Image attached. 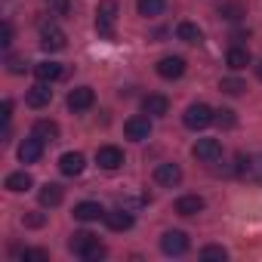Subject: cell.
Masks as SVG:
<instances>
[{"instance_id":"cell-7","label":"cell","mask_w":262,"mask_h":262,"mask_svg":"<svg viewBox=\"0 0 262 262\" xmlns=\"http://www.w3.org/2000/svg\"><path fill=\"white\" fill-rule=\"evenodd\" d=\"M158 74H161L164 80H179V77L185 74V59H182V56H164V59L158 62Z\"/></svg>"},{"instance_id":"cell-27","label":"cell","mask_w":262,"mask_h":262,"mask_svg":"<svg viewBox=\"0 0 262 262\" xmlns=\"http://www.w3.org/2000/svg\"><path fill=\"white\" fill-rule=\"evenodd\" d=\"M219 90H222V93H228V96H244V93H247V83H244L241 77H222Z\"/></svg>"},{"instance_id":"cell-36","label":"cell","mask_w":262,"mask_h":262,"mask_svg":"<svg viewBox=\"0 0 262 262\" xmlns=\"http://www.w3.org/2000/svg\"><path fill=\"white\" fill-rule=\"evenodd\" d=\"M256 77H259V80H262V62H259V65H256Z\"/></svg>"},{"instance_id":"cell-8","label":"cell","mask_w":262,"mask_h":262,"mask_svg":"<svg viewBox=\"0 0 262 262\" xmlns=\"http://www.w3.org/2000/svg\"><path fill=\"white\" fill-rule=\"evenodd\" d=\"M96 164L102 170H117V167H123V151L117 145H102L96 151Z\"/></svg>"},{"instance_id":"cell-13","label":"cell","mask_w":262,"mask_h":262,"mask_svg":"<svg viewBox=\"0 0 262 262\" xmlns=\"http://www.w3.org/2000/svg\"><path fill=\"white\" fill-rule=\"evenodd\" d=\"M50 99H53V90L40 80V83H34L28 93H25V102L31 105V108H47L50 105Z\"/></svg>"},{"instance_id":"cell-18","label":"cell","mask_w":262,"mask_h":262,"mask_svg":"<svg viewBox=\"0 0 262 262\" xmlns=\"http://www.w3.org/2000/svg\"><path fill=\"white\" fill-rule=\"evenodd\" d=\"M142 111H145V114H155V117H158V114H167V111H170V99L161 96V93H148V96L142 99Z\"/></svg>"},{"instance_id":"cell-17","label":"cell","mask_w":262,"mask_h":262,"mask_svg":"<svg viewBox=\"0 0 262 262\" xmlns=\"http://www.w3.org/2000/svg\"><path fill=\"white\" fill-rule=\"evenodd\" d=\"M105 225L111 231H129L133 228V216H129L126 210H108L105 213Z\"/></svg>"},{"instance_id":"cell-35","label":"cell","mask_w":262,"mask_h":262,"mask_svg":"<svg viewBox=\"0 0 262 262\" xmlns=\"http://www.w3.org/2000/svg\"><path fill=\"white\" fill-rule=\"evenodd\" d=\"M0 117H4V123H10V117H13V102L10 99L4 102V114H0Z\"/></svg>"},{"instance_id":"cell-21","label":"cell","mask_w":262,"mask_h":262,"mask_svg":"<svg viewBox=\"0 0 262 262\" xmlns=\"http://www.w3.org/2000/svg\"><path fill=\"white\" fill-rule=\"evenodd\" d=\"M201 210H204V198H198V194H185V198L176 201V213L179 216H198Z\"/></svg>"},{"instance_id":"cell-16","label":"cell","mask_w":262,"mask_h":262,"mask_svg":"<svg viewBox=\"0 0 262 262\" xmlns=\"http://www.w3.org/2000/svg\"><path fill=\"white\" fill-rule=\"evenodd\" d=\"M34 77H37V80H43V83H53V80H59V77H62V65H59V62H53V59H43V62H37V65H34Z\"/></svg>"},{"instance_id":"cell-34","label":"cell","mask_w":262,"mask_h":262,"mask_svg":"<svg viewBox=\"0 0 262 262\" xmlns=\"http://www.w3.org/2000/svg\"><path fill=\"white\" fill-rule=\"evenodd\" d=\"M0 43H4V47L13 43V25H10V22H4V37H0Z\"/></svg>"},{"instance_id":"cell-14","label":"cell","mask_w":262,"mask_h":262,"mask_svg":"<svg viewBox=\"0 0 262 262\" xmlns=\"http://www.w3.org/2000/svg\"><path fill=\"white\" fill-rule=\"evenodd\" d=\"M83 167H86V161H83V155H80V151H68V155H62V158H59V170H62L65 176H80V173H83Z\"/></svg>"},{"instance_id":"cell-15","label":"cell","mask_w":262,"mask_h":262,"mask_svg":"<svg viewBox=\"0 0 262 262\" xmlns=\"http://www.w3.org/2000/svg\"><path fill=\"white\" fill-rule=\"evenodd\" d=\"M105 213H108V210H102V204H96V201H83V204H77V207H74V219H80V222L105 219Z\"/></svg>"},{"instance_id":"cell-9","label":"cell","mask_w":262,"mask_h":262,"mask_svg":"<svg viewBox=\"0 0 262 262\" xmlns=\"http://www.w3.org/2000/svg\"><path fill=\"white\" fill-rule=\"evenodd\" d=\"M96 244H99V237H96V234H90V231H74V234H71V241H68V250H71L74 256L86 259V253H90Z\"/></svg>"},{"instance_id":"cell-26","label":"cell","mask_w":262,"mask_h":262,"mask_svg":"<svg viewBox=\"0 0 262 262\" xmlns=\"http://www.w3.org/2000/svg\"><path fill=\"white\" fill-rule=\"evenodd\" d=\"M164 7H167V0H136V10H139V16H145V19L161 16Z\"/></svg>"},{"instance_id":"cell-19","label":"cell","mask_w":262,"mask_h":262,"mask_svg":"<svg viewBox=\"0 0 262 262\" xmlns=\"http://www.w3.org/2000/svg\"><path fill=\"white\" fill-rule=\"evenodd\" d=\"M40 207H59L62 204V198H65V188L62 185H56V182H47L43 188H40Z\"/></svg>"},{"instance_id":"cell-10","label":"cell","mask_w":262,"mask_h":262,"mask_svg":"<svg viewBox=\"0 0 262 262\" xmlns=\"http://www.w3.org/2000/svg\"><path fill=\"white\" fill-rule=\"evenodd\" d=\"M155 182H158V185H167V188L179 185V182H182L179 164H158V167H155Z\"/></svg>"},{"instance_id":"cell-2","label":"cell","mask_w":262,"mask_h":262,"mask_svg":"<svg viewBox=\"0 0 262 262\" xmlns=\"http://www.w3.org/2000/svg\"><path fill=\"white\" fill-rule=\"evenodd\" d=\"M114 22H117V4H114V0H102L99 13H96V31H99V37L111 40L114 37Z\"/></svg>"},{"instance_id":"cell-3","label":"cell","mask_w":262,"mask_h":262,"mask_svg":"<svg viewBox=\"0 0 262 262\" xmlns=\"http://www.w3.org/2000/svg\"><path fill=\"white\" fill-rule=\"evenodd\" d=\"M191 155H194L198 161H204V164H213V161L222 158V142H219V139H198V142L191 145Z\"/></svg>"},{"instance_id":"cell-32","label":"cell","mask_w":262,"mask_h":262,"mask_svg":"<svg viewBox=\"0 0 262 262\" xmlns=\"http://www.w3.org/2000/svg\"><path fill=\"white\" fill-rule=\"evenodd\" d=\"M22 222H25L28 228H40V225L47 222V216H43V213H25V216H22Z\"/></svg>"},{"instance_id":"cell-30","label":"cell","mask_w":262,"mask_h":262,"mask_svg":"<svg viewBox=\"0 0 262 262\" xmlns=\"http://www.w3.org/2000/svg\"><path fill=\"white\" fill-rule=\"evenodd\" d=\"M216 123H219L222 129L234 126V111H231V108H222V111H216Z\"/></svg>"},{"instance_id":"cell-29","label":"cell","mask_w":262,"mask_h":262,"mask_svg":"<svg viewBox=\"0 0 262 262\" xmlns=\"http://www.w3.org/2000/svg\"><path fill=\"white\" fill-rule=\"evenodd\" d=\"M201 259H207V262H210V259L225 262V259H228V253H225V247H204V250H201Z\"/></svg>"},{"instance_id":"cell-23","label":"cell","mask_w":262,"mask_h":262,"mask_svg":"<svg viewBox=\"0 0 262 262\" xmlns=\"http://www.w3.org/2000/svg\"><path fill=\"white\" fill-rule=\"evenodd\" d=\"M31 133H34L37 139H43V142H56V139H59V123H56V120H37Z\"/></svg>"},{"instance_id":"cell-6","label":"cell","mask_w":262,"mask_h":262,"mask_svg":"<svg viewBox=\"0 0 262 262\" xmlns=\"http://www.w3.org/2000/svg\"><path fill=\"white\" fill-rule=\"evenodd\" d=\"M40 47H43L47 53H59V50L68 47V40H65V34H62L56 25H43V28H40Z\"/></svg>"},{"instance_id":"cell-31","label":"cell","mask_w":262,"mask_h":262,"mask_svg":"<svg viewBox=\"0 0 262 262\" xmlns=\"http://www.w3.org/2000/svg\"><path fill=\"white\" fill-rule=\"evenodd\" d=\"M47 4H50V10L56 16H68L71 13V0H47Z\"/></svg>"},{"instance_id":"cell-20","label":"cell","mask_w":262,"mask_h":262,"mask_svg":"<svg viewBox=\"0 0 262 262\" xmlns=\"http://www.w3.org/2000/svg\"><path fill=\"white\" fill-rule=\"evenodd\" d=\"M225 65H228L231 71L247 68V65H250V50H247V47H231V50L225 53Z\"/></svg>"},{"instance_id":"cell-5","label":"cell","mask_w":262,"mask_h":262,"mask_svg":"<svg viewBox=\"0 0 262 262\" xmlns=\"http://www.w3.org/2000/svg\"><path fill=\"white\" fill-rule=\"evenodd\" d=\"M161 250H164L167 256H182V253L188 250V234H185V231H164Z\"/></svg>"},{"instance_id":"cell-11","label":"cell","mask_w":262,"mask_h":262,"mask_svg":"<svg viewBox=\"0 0 262 262\" xmlns=\"http://www.w3.org/2000/svg\"><path fill=\"white\" fill-rule=\"evenodd\" d=\"M93 102H96V93L90 86H77V90L68 93V108L71 111H86V108H93Z\"/></svg>"},{"instance_id":"cell-4","label":"cell","mask_w":262,"mask_h":262,"mask_svg":"<svg viewBox=\"0 0 262 262\" xmlns=\"http://www.w3.org/2000/svg\"><path fill=\"white\" fill-rule=\"evenodd\" d=\"M123 133H126V139L142 142V139L151 136V120H148L145 114H136V117H129V120L123 123Z\"/></svg>"},{"instance_id":"cell-12","label":"cell","mask_w":262,"mask_h":262,"mask_svg":"<svg viewBox=\"0 0 262 262\" xmlns=\"http://www.w3.org/2000/svg\"><path fill=\"white\" fill-rule=\"evenodd\" d=\"M40 155H43V139H37V136L31 133V139H25V142L19 145V161H22V164H37Z\"/></svg>"},{"instance_id":"cell-22","label":"cell","mask_w":262,"mask_h":262,"mask_svg":"<svg viewBox=\"0 0 262 262\" xmlns=\"http://www.w3.org/2000/svg\"><path fill=\"white\" fill-rule=\"evenodd\" d=\"M216 13H219V19H228V22H241L247 16L244 4H237V0H225V4H219Z\"/></svg>"},{"instance_id":"cell-28","label":"cell","mask_w":262,"mask_h":262,"mask_svg":"<svg viewBox=\"0 0 262 262\" xmlns=\"http://www.w3.org/2000/svg\"><path fill=\"white\" fill-rule=\"evenodd\" d=\"M16 256L19 259H25V262H50V253L47 250H16Z\"/></svg>"},{"instance_id":"cell-33","label":"cell","mask_w":262,"mask_h":262,"mask_svg":"<svg viewBox=\"0 0 262 262\" xmlns=\"http://www.w3.org/2000/svg\"><path fill=\"white\" fill-rule=\"evenodd\" d=\"M10 74H22L25 71V59H19V56H10Z\"/></svg>"},{"instance_id":"cell-24","label":"cell","mask_w":262,"mask_h":262,"mask_svg":"<svg viewBox=\"0 0 262 262\" xmlns=\"http://www.w3.org/2000/svg\"><path fill=\"white\" fill-rule=\"evenodd\" d=\"M4 185H7V191H13V194H19V191H28V188L34 185V179H31V176H28V173L22 170V173H10Z\"/></svg>"},{"instance_id":"cell-25","label":"cell","mask_w":262,"mask_h":262,"mask_svg":"<svg viewBox=\"0 0 262 262\" xmlns=\"http://www.w3.org/2000/svg\"><path fill=\"white\" fill-rule=\"evenodd\" d=\"M176 37L185 40V43H204V31H201L194 22H182V25L176 28Z\"/></svg>"},{"instance_id":"cell-1","label":"cell","mask_w":262,"mask_h":262,"mask_svg":"<svg viewBox=\"0 0 262 262\" xmlns=\"http://www.w3.org/2000/svg\"><path fill=\"white\" fill-rule=\"evenodd\" d=\"M213 120H216V111H213L210 105H204V102L188 105L185 114H182V123H185L188 129H204V126H210Z\"/></svg>"}]
</instances>
